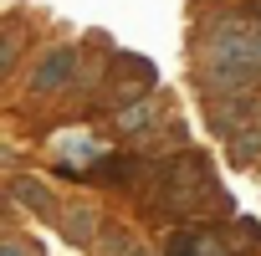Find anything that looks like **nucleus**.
Segmentation results:
<instances>
[{
	"mask_svg": "<svg viewBox=\"0 0 261 256\" xmlns=\"http://www.w3.org/2000/svg\"><path fill=\"white\" fill-rule=\"evenodd\" d=\"M241 16H246V21L261 31V0H241Z\"/></svg>",
	"mask_w": 261,
	"mask_h": 256,
	"instance_id": "nucleus-14",
	"label": "nucleus"
},
{
	"mask_svg": "<svg viewBox=\"0 0 261 256\" xmlns=\"http://www.w3.org/2000/svg\"><path fill=\"white\" fill-rule=\"evenodd\" d=\"M169 256H225V246H220V236H210V231H179V236L169 241Z\"/></svg>",
	"mask_w": 261,
	"mask_h": 256,
	"instance_id": "nucleus-7",
	"label": "nucleus"
},
{
	"mask_svg": "<svg viewBox=\"0 0 261 256\" xmlns=\"http://www.w3.org/2000/svg\"><path fill=\"white\" fill-rule=\"evenodd\" d=\"M139 200L149 215L159 220H200L210 210H225L230 200L215 185V169L205 154H174L164 164H154V174L139 185Z\"/></svg>",
	"mask_w": 261,
	"mask_h": 256,
	"instance_id": "nucleus-2",
	"label": "nucleus"
},
{
	"mask_svg": "<svg viewBox=\"0 0 261 256\" xmlns=\"http://www.w3.org/2000/svg\"><path fill=\"white\" fill-rule=\"evenodd\" d=\"M16 52H21V31L6 26V46H0V72H11L16 67Z\"/></svg>",
	"mask_w": 261,
	"mask_h": 256,
	"instance_id": "nucleus-11",
	"label": "nucleus"
},
{
	"mask_svg": "<svg viewBox=\"0 0 261 256\" xmlns=\"http://www.w3.org/2000/svg\"><path fill=\"white\" fill-rule=\"evenodd\" d=\"M149 118H154V97H144V103H134V108H118V113H113V123L123 128V134H139V128H149Z\"/></svg>",
	"mask_w": 261,
	"mask_h": 256,
	"instance_id": "nucleus-10",
	"label": "nucleus"
},
{
	"mask_svg": "<svg viewBox=\"0 0 261 256\" xmlns=\"http://www.w3.org/2000/svg\"><path fill=\"white\" fill-rule=\"evenodd\" d=\"M11 200H16V205H26V210H36V215H62V210H57V200H51V190H46V185H36V180H11Z\"/></svg>",
	"mask_w": 261,
	"mask_h": 256,
	"instance_id": "nucleus-6",
	"label": "nucleus"
},
{
	"mask_svg": "<svg viewBox=\"0 0 261 256\" xmlns=\"http://www.w3.org/2000/svg\"><path fill=\"white\" fill-rule=\"evenodd\" d=\"M261 82V31L241 16V6L230 16H210L200 26V87H210L215 97H246Z\"/></svg>",
	"mask_w": 261,
	"mask_h": 256,
	"instance_id": "nucleus-1",
	"label": "nucleus"
},
{
	"mask_svg": "<svg viewBox=\"0 0 261 256\" xmlns=\"http://www.w3.org/2000/svg\"><path fill=\"white\" fill-rule=\"evenodd\" d=\"M154 82H159V72H154L149 57H118L113 62V103H123V108L144 103Z\"/></svg>",
	"mask_w": 261,
	"mask_h": 256,
	"instance_id": "nucleus-3",
	"label": "nucleus"
},
{
	"mask_svg": "<svg viewBox=\"0 0 261 256\" xmlns=\"http://www.w3.org/2000/svg\"><path fill=\"white\" fill-rule=\"evenodd\" d=\"M62 220H67V225H62L67 241H77V246H87V241L97 236V210H92V205H67Z\"/></svg>",
	"mask_w": 261,
	"mask_h": 256,
	"instance_id": "nucleus-8",
	"label": "nucleus"
},
{
	"mask_svg": "<svg viewBox=\"0 0 261 256\" xmlns=\"http://www.w3.org/2000/svg\"><path fill=\"white\" fill-rule=\"evenodd\" d=\"M154 169L149 164H139V159H128V154H108L87 180H108V185H134V180H149Z\"/></svg>",
	"mask_w": 261,
	"mask_h": 256,
	"instance_id": "nucleus-5",
	"label": "nucleus"
},
{
	"mask_svg": "<svg viewBox=\"0 0 261 256\" xmlns=\"http://www.w3.org/2000/svg\"><path fill=\"white\" fill-rule=\"evenodd\" d=\"M82 62H87V57H82L77 46H57V52H46V57L36 62L31 87H36V92H62V87H67V82L82 72Z\"/></svg>",
	"mask_w": 261,
	"mask_h": 256,
	"instance_id": "nucleus-4",
	"label": "nucleus"
},
{
	"mask_svg": "<svg viewBox=\"0 0 261 256\" xmlns=\"http://www.w3.org/2000/svg\"><path fill=\"white\" fill-rule=\"evenodd\" d=\"M108 256H149L134 236H108Z\"/></svg>",
	"mask_w": 261,
	"mask_h": 256,
	"instance_id": "nucleus-12",
	"label": "nucleus"
},
{
	"mask_svg": "<svg viewBox=\"0 0 261 256\" xmlns=\"http://www.w3.org/2000/svg\"><path fill=\"white\" fill-rule=\"evenodd\" d=\"M0 256H31V246L16 241V236H6V241H0Z\"/></svg>",
	"mask_w": 261,
	"mask_h": 256,
	"instance_id": "nucleus-13",
	"label": "nucleus"
},
{
	"mask_svg": "<svg viewBox=\"0 0 261 256\" xmlns=\"http://www.w3.org/2000/svg\"><path fill=\"white\" fill-rule=\"evenodd\" d=\"M230 159H236V164H256V159H261V123L236 128V134H230Z\"/></svg>",
	"mask_w": 261,
	"mask_h": 256,
	"instance_id": "nucleus-9",
	"label": "nucleus"
}]
</instances>
